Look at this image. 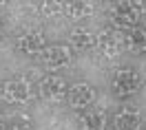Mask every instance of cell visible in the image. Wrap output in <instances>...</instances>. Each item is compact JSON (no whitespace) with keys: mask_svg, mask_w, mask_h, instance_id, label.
<instances>
[{"mask_svg":"<svg viewBox=\"0 0 146 130\" xmlns=\"http://www.w3.org/2000/svg\"><path fill=\"white\" fill-rule=\"evenodd\" d=\"M2 97L9 104H25L31 97V86L25 79H9L2 86Z\"/></svg>","mask_w":146,"mask_h":130,"instance_id":"4","label":"cell"},{"mask_svg":"<svg viewBox=\"0 0 146 130\" xmlns=\"http://www.w3.org/2000/svg\"><path fill=\"white\" fill-rule=\"evenodd\" d=\"M40 60H42V64H44L46 68L60 71V68L71 66L73 53H71V49H66V47H49L40 53Z\"/></svg>","mask_w":146,"mask_h":130,"instance_id":"3","label":"cell"},{"mask_svg":"<svg viewBox=\"0 0 146 130\" xmlns=\"http://www.w3.org/2000/svg\"><path fill=\"white\" fill-rule=\"evenodd\" d=\"M18 49L27 55H38L46 49V37L42 31H29L18 37Z\"/></svg>","mask_w":146,"mask_h":130,"instance_id":"6","label":"cell"},{"mask_svg":"<svg viewBox=\"0 0 146 130\" xmlns=\"http://www.w3.org/2000/svg\"><path fill=\"white\" fill-rule=\"evenodd\" d=\"M111 88L117 97H128L139 88V75L133 68H117L111 79Z\"/></svg>","mask_w":146,"mask_h":130,"instance_id":"1","label":"cell"},{"mask_svg":"<svg viewBox=\"0 0 146 130\" xmlns=\"http://www.w3.org/2000/svg\"><path fill=\"white\" fill-rule=\"evenodd\" d=\"M133 5H135V9L139 11V13H144V16H146V0H144V2H133Z\"/></svg>","mask_w":146,"mask_h":130,"instance_id":"16","label":"cell"},{"mask_svg":"<svg viewBox=\"0 0 146 130\" xmlns=\"http://www.w3.org/2000/svg\"><path fill=\"white\" fill-rule=\"evenodd\" d=\"M95 47L100 49V53L104 57H115L122 51V35H117L115 31H102L100 35L95 37Z\"/></svg>","mask_w":146,"mask_h":130,"instance_id":"7","label":"cell"},{"mask_svg":"<svg viewBox=\"0 0 146 130\" xmlns=\"http://www.w3.org/2000/svg\"><path fill=\"white\" fill-rule=\"evenodd\" d=\"M66 93H69V88L62 77H44L40 82V95L46 102H62Z\"/></svg>","mask_w":146,"mask_h":130,"instance_id":"5","label":"cell"},{"mask_svg":"<svg viewBox=\"0 0 146 130\" xmlns=\"http://www.w3.org/2000/svg\"><path fill=\"white\" fill-rule=\"evenodd\" d=\"M0 7H2V2H0Z\"/></svg>","mask_w":146,"mask_h":130,"instance_id":"18","label":"cell"},{"mask_svg":"<svg viewBox=\"0 0 146 130\" xmlns=\"http://www.w3.org/2000/svg\"><path fill=\"white\" fill-rule=\"evenodd\" d=\"M69 42H71L75 49H91V47H95V35H93L91 31L78 27L69 33Z\"/></svg>","mask_w":146,"mask_h":130,"instance_id":"12","label":"cell"},{"mask_svg":"<svg viewBox=\"0 0 146 130\" xmlns=\"http://www.w3.org/2000/svg\"><path fill=\"white\" fill-rule=\"evenodd\" d=\"M113 126H115V130H139L142 128V117L135 108H122L115 115Z\"/></svg>","mask_w":146,"mask_h":130,"instance_id":"9","label":"cell"},{"mask_svg":"<svg viewBox=\"0 0 146 130\" xmlns=\"http://www.w3.org/2000/svg\"><path fill=\"white\" fill-rule=\"evenodd\" d=\"M104 126H106V112L102 108L84 112L80 117V130H104Z\"/></svg>","mask_w":146,"mask_h":130,"instance_id":"11","label":"cell"},{"mask_svg":"<svg viewBox=\"0 0 146 130\" xmlns=\"http://www.w3.org/2000/svg\"><path fill=\"white\" fill-rule=\"evenodd\" d=\"M64 13H66L71 20L89 18L93 13V5L91 2H82V0H78V2H66V5H64Z\"/></svg>","mask_w":146,"mask_h":130,"instance_id":"13","label":"cell"},{"mask_svg":"<svg viewBox=\"0 0 146 130\" xmlns=\"http://www.w3.org/2000/svg\"><path fill=\"white\" fill-rule=\"evenodd\" d=\"M0 128H2V117H0Z\"/></svg>","mask_w":146,"mask_h":130,"instance_id":"17","label":"cell"},{"mask_svg":"<svg viewBox=\"0 0 146 130\" xmlns=\"http://www.w3.org/2000/svg\"><path fill=\"white\" fill-rule=\"evenodd\" d=\"M111 22L115 24L117 29H128L137 27V20H139V11L135 9V5L133 2H117V5H113V9H111Z\"/></svg>","mask_w":146,"mask_h":130,"instance_id":"2","label":"cell"},{"mask_svg":"<svg viewBox=\"0 0 146 130\" xmlns=\"http://www.w3.org/2000/svg\"><path fill=\"white\" fill-rule=\"evenodd\" d=\"M122 44H126V49L133 51V53H146V31L139 27H133L128 31H124Z\"/></svg>","mask_w":146,"mask_h":130,"instance_id":"10","label":"cell"},{"mask_svg":"<svg viewBox=\"0 0 146 130\" xmlns=\"http://www.w3.org/2000/svg\"><path fill=\"white\" fill-rule=\"evenodd\" d=\"M40 11L42 16H58V13H64V2H58V0H46L40 5Z\"/></svg>","mask_w":146,"mask_h":130,"instance_id":"14","label":"cell"},{"mask_svg":"<svg viewBox=\"0 0 146 130\" xmlns=\"http://www.w3.org/2000/svg\"><path fill=\"white\" fill-rule=\"evenodd\" d=\"M9 130H31V126H29V123H25V121H20V123H13Z\"/></svg>","mask_w":146,"mask_h":130,"instance_id":"15","label":"cell"},{"mask_svg":"<svg viewBox=\"0 0 146 130\" xmlns=\"http://www.w3.org/2000/svg\"><path fill=\"white\" fill-rule=\"evenodd\" d=\"M66 99H69V104L73 108H86L95 99V88H91L89 84H75L73 88H69Z\"/></svg>","mask_w":146,"mask_h":130,"instance_id":"8","label":"cell"}]
</instances>
